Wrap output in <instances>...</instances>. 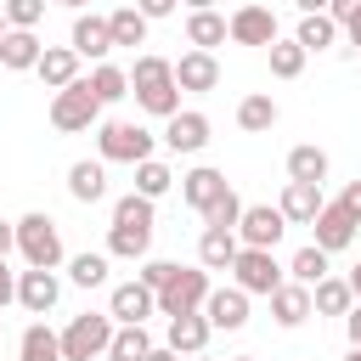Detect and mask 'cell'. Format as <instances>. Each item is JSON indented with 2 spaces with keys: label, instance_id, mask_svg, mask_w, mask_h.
<instances>
[{
  "label": "cell",
  "instance_id": "obj_1",
  "mask_svg": "<svg viewBox=\"0 0 361 361\" xmlns=\"http://www.w3.org/2000/svg\"><path fill=\"white\" fill-rule=\"evenodd\" d=\"M130 96L152 113V118H175L180 113V85H175V62L141 51L135 68H130Z\"/></svg>",
  "mask_w": 361,
  "mask_h": 361
},
{
  "label": "cell",
  "instance_id": "obj_2",
  "mask_svg": "<svg viewBox=\"0 0 361 361\" xmlns=\"http://www.w3.org/2000/svg\"><path fill=\"white\" fill-rule=\"evenodd\" d=\"M147 248H152V197L124 192V197L113 203L107 254H118V259H147Z\"/></svg>",
  "mask_w": 361,
  "mask_h": 361
},
{
  "label": "cell",
  "instance_id": "obj_3",
  "mask_svg": "<svg viewBox=\"0 0 361 361\" xmlns=\"http://www.w3.org/2000/svg\"><path fill=\"white\" fill-rule=\"evenodd\" d=\"M107 344H113V310H102V316L85 310L62 327V361H96V355H107Z\"/></svg>",
  "mask_w": 361,
  "mask_h": 361
},
{
  "label": "cell",
  "instance_id": "obj_4",
  "mask_svg": "<svg viewBox=\"0 0 361 361\" xmlns=\"http://www.w3.org/2000/svg\"><path fill=\"white\" fill-rule=\"evenodd\" d=\"M51 124H56L62 135H79V130L102 124V102H96V90H90V79H73L68 90L51 96Z\"/></svg>",
  "mask_w": 361,
  "mask_h": 361
},
{
  "label": "cell",
  "instance_id": "obj_5",
  "mask_svg": "<svg viewBox=\"0 0 361 361\" xmlns=\"http://www.w3.org/2000/svg\"><path fill=\"white\" fill-rule=\"evenodd\" d=\"M96 152H102V164H141V158H152V130L107 118V124H96Z\"/></svg>",
  "mask_w": 361,
  "mask_h": 361
},
{
  "label": "cell",
  "instance_id": "obj_6",
  "mask_svg": "<svg viewBox=\"0 0 361 361\" xmlns=\"http://www.w3.org/2000/svg\"><path fill=\"white\" fill-rule=\"evenodd\" d=\"M17 248H23V259L28 265H45V271H56L68 254H62V231H56V220L51 214H23L17 220Z\"/></svg>",
  "mask_w": 361,
  "mask_h": 361
},
{
  "label": "cell",
  "instance_id": "obj_7",
  "mask_svg": "<svg viewBox=\"0 0 361 361\" xmlns=\"http://www.w3.org/2000/svg\"><path fill=\"white\" fill-rule=\"evenodd\" d=\"M231 276H237V288H243V293H265V299H271V293L288 282L271 248H237V259H231Z\"/></svg>",
  "mask_w": 361,
  "mask_h": 361
},
{
  "label": "cell",
  "instance_id": "obj_8",
  "mask_svg": "<svg viewBox=\"0 0 361 361\" xmlns=\"http://www.w3.org/2000/svg\"><path fill=\"white\" fill-rule=\"evenodd\" d=\"M203 299H209V271L197 265H180L175 271V282L158 293V316H186V310H203Z\"/></svg>",
  "mask_w": 361,
  "mask_h": 361
},
{
  "label": "cell",
  "instance_id": "obj_9",
  "mask_svg": "<svg viewBox=\"0 0 361 361\" xmlns=\"http://www.w3.org/2000/svg\"><path fill=\"white\" fill-rule=\"evenodd\" d=\"M288 231V214L271 209V203H243V220H237V237L243 248H276Z\"/></svg>",
  "mask_w": 361,
  "mask_h": 361
},
{
  "label": "cell",
  "instance_id": "obj_10",
  "mask_svg": "<svg viewBox=\"0 0 361 361\" xmlns=\"http://www.w3.org/2000/svg\"><path fill=\"white\" fill-rule=\"evenodd\" d=\"M56 299H62V282H56V271H45V265H28V271L17 276V305H23V310L45 316V310H56Z\"/></svg>",
  "mask_w": 361,
  "mask_h": 361
},
{
  "label": "cell",
  "instance_id": "obj_11",
  "mask_svg": "<svg viewBox=\"0 0 361 361\" xmlns=\"http://www.w3.org/2000/svg\"><path fill=\"white\" fill-rule=\"evenodd\" d=\"M79 62H85V56H79L73 45H45V51H39V62H34V73H39V85H45V90H68L73 79H85V73H79Z\"/></svg>",
  "mask_w": 361,
  "mask_h": 361
},
{
  "label": "cell",
  "instance_id": "obj_12",
  "mask_svg": "<svg viewBox=\"0 0 361 361\" xmlns=\"http://www.w3.org/2000/svg\"><path fill=\"white\" fill-rule=\"evenodd\" d=\"M107 310H113V322H147V316H158V293L135 276V282H118L107 293Z\"/></svg>",
  "mask_w": 361,
  "mask_h": 361
},
{
  "label": "cell",
  "instance_id": "obj_13",
  "mask_svg": "<svg viewBox=\"0 0 361 361\" xmlns=\"http://www.w3.org/2000/svg\"><path fill=\"white\" fill-rule=\"evenodd\" d=\"M248 299H254V293H243V288H209L203 316L214 322V333H237V327L248 322Z\"/></svg>",
  "mask_w": 361,
  "mask_h": 361
},
{
  "label": "cell",
  "instance_id": "obj_14",
  "mask_svg": "<svg viewBox=\"0 0 361 361\" xmlns=\"http://www.w3.org/2000/svg\"><path fill=\"white\" fill-rule=\"evenodd\" d=\"M276 39V17H271V6H237L231 11V45H271Z\"/></svg>",
  "mask_w": 361,
  "mask_h": 361
},
{
  "label": "cell",
  "instance_id": "obj_15",
  "mask_svg": "<svg viewBox=\"0 0 361 361\" xmlns=\"http://www.w3.org/2000/svg\"><path fill=\"white\" fill-rule=\"evenodd\" d=\"M85 62H107V51H113V28H107V17H96V11H79L73 17V39H68Z\"/></svg>",
  "mask_w": 361,
  "mask_h": 361
},
{
  "label": "cell",
  "instance_id": "obj_16",
  "mask_svg": "<svg viewBox=\"0 0 361 361\" xmlns=\"http://www.w3.org/2000/svg\"><path fill=\"white\" fill-rule=\"evenodd\" d=\"M164 147L169 152H203L209 147V118L203 113H175V118H164Z\"/></svg>",
  "mask_w": 361,
  "mask_h": 361
},
{
  "label": "cell",
  "instance_id": "obj_17",
  "mask_svg": "<svg viewBox=\"0 0 361 361\" xmlns=\"http://www.w3.org/2000/svg\"><path fill=\"white\" fill-rule=\"evenodd\" d=\"M276 209L288 214V226H310V220L327 209V197H322V186H316V180H288Z\"/></svg>",
  "mask_w": 361,
  "mask_h": 361
},
{
  "label": "cell",
  "instance_id": "obj_18",
  "mask_svg": "<svg viewBox=\"0 0 361 361\" xmlns=\"http://www.w3.org/2000/svg\"><path fill=\"white\" fill-rule=\"evenodd\" d=\"M237 248H243V237H237L231 226H203V237H197V265H203V271H231Z\"/></svg>",
  "mask_w": 361,
  "mask_h": 361
},
{
  "label": "cell",
  "instance_id": "obj_19",
  "mask_svg": "<svg viewBox=\"0 0 361 361\" xmlns=\"http://www.w3.org/2000/svg\"><path fill=\"white\" fill-rule=\"evenodd\" d=\"M209 333H214V322L203 316V310H186V316H169V350L175 355H203V344H209Z\"/></svg>",
  "mask_w": 361,
  "mask_h": 361
},
{
  "label": "cell",
  "instance_id": "obj_20",
  "mask_svg": "<svg viewBox=\"0 0 361 361\" xmlns=\"http://www.w3.org/2000/svg\"><path fill=\"white\" fill-rule=\"evenodd\" d=\"M175 85H180V90H197V96L214 90V85H220V62H214V51H197V45H192V51L175 62Z\"/></svg>",
  "mask_w": 361,
  "mask_h": 361
},
{
  "label": "cell",
  "instance_id": "obj_21",
  "mask_svg": "<svg viewBox=\"0 0 361 361\" xmlns=\"http://www.w3.org/2000/svg\"><path fill=\"white\" fill-rule=\"evenodd\" d=\"M310 237H316V248H327V254H338V248H350L355 243V220L338 209V203H327L316 220H310Z\"/></svg>",
  "mask_w": 361,
  "mask_h": 361
},
{
  "label": "cell",
  "instance_id": "obj_22",
  "mask_svg": "<svg viewBox=\"0 0 361 361\" xmlns=\"http://www.w3.org/2000/svg\"><path fill=\"white\" fill-rule=\"evenodd\" d=\"M226 39H231V17H220L214 6L186 17V45H197V51H214V45H226Z\"/></svg>",
  "mask_w": 361,
  "mask_h": 361
},
{
  "label": "cell",
  "instance_id": "obj_23",
  "mask_svg": "<svg viewBox=\"0 0 361 361\" xmlns=\"http://www.w3.org/2000/svg\"><path fill=\"white\" fill-rule=\"evenodd\" d=\"M220 192H226V175H220V169H209V164H197V169H186V175H180V197H186L197 214H203Z\"/></svg>",
  "mask_w": 361,
  "mask_h": 361
},
{
  "label": "cell",
  "instance_id": "obj_24",
  "mask_svg": "<svg viewBox=\"0 0 361 361\" xmlns=\"http://www.w3.org/2000/svg\"><path fill=\"white\" fill-rule=\"evenodd\" d=\"M310 310H316V305H310V288H305V282H282V288L271 293V316H276V327H299Z\"/></svg>",
  "mask_w": 361,
  "mask_h": 361
},
{
  "label": "cell",
  "instance_id": "obj_25",
  "mask_svg": "<svg viewBox=\"0 0 361 361\" xmlns=\"http://www.w3.org/2000/svg\"><path fill=\"white\" fill-rule=\"evenodd\" d=\"M338 34H344V28H338L327 11H305V17H299V28H293V39H299L310 56H316V51H333V45H338Z\"/></svg>",
  "mask_w": 361,
  "mask_h": 361
},
{
  "label": "cell",
  "instance_id": "obj_26",
  "mask_svg": "<svg viewBox=\"0 0 361 361\" xmlns=\"http://www.w3.org/2000/svg\"><path fill=\"white\" fill-rule=\"evenodd\" d=\"M310 305H316V316H350V305H355L350 276H322V282L310 288Z\"/></svg>",
  "mask_w": 361,
  "mask_h": 361
},
{
  "label": "cell",
  "instance_id": "obj_27",
  "mask_svg": "<svg viewBox=\"0 0 361 361\" xmlns=\"http://www.w3.org/2000/svg\"><path fill=\"white\" fill-rule=\"evenodd\" d=\"M39 39H34V28H6V39H0V68H11V73H23V68H34L39 62Z\"/></svg>",
  "mask_w": 361,
  "mask_h": 361
},
{
  "label": "cell",
  "instance_id": "obj_28",
  "mask_svg": "<svg viewBox=\"0 0 361 361\" xmlns=\"http://www.w3.org/2000/svg\"><path fill=\"white\" fill-rule=\"evenodd\" d=\"M68 192H73L79 203H102V197H107V169L90 164V158H79V164L68 169Z\"/></svg>",
  "mask_w": 361,
  "mask_h": 361
},
{
  "label": "cell",
  "instance_id": "obj_29",
  "mask_svg": "<svg viewBox=\"0 0 361 361\" xmlns=\"http://www.w3.org/2000/svg\"><path fill=\"white\" fill-rule=\"evenodd\" d=\"M147 350H152L147 322H118V327H113V344H107V361H141Z\"/></svg>",
  "mask_w": 361,
  "mask_h": 361
},
{
  "label": "cell",
  "instance_id": "obj_30",
  "mask_svg": "<svg viewBox=\"0 0 361 361\" xmlns=\"http://www.w3.org/2000/svg\"><path fill=\"white\" fill-rule=\"evenodd\" d=\"M147 23H152V17H147L141 6H118V11L107 17V28H113V45H130V51H135V45H147Z\"/></svg>",
  "mask_w": 361,
  "mask_h": 361
},
{
  "label": "cell",
  "instance_id": "obj_31",
  "mask_svg": "<svg viewBox=\"0 0 361 361\" xmlns=\"http://www.w3.org/2000/svg\"><path fill=\"white\" fill-rule=\"evenodd\" d=\"M17 361H62V333H51L45 322H34L17 344Z\"/></svg>",
  "mask_w": 361,
  "mask_h": 361
},
{
  "label": "cell",
  "instance_id": "obj_32",
  "mask_svg": "<svg viewBox=\"0 0 361 361\" xmlns=\"http://www.w3.org/2000/svg\"><path fill=\"white\" fill-rule=\"evenodd\" d=\"M237 124H243L248 135H265V130L276 124V102H271L265 90H254V96H243V102H237Z\"/></svg>",
  "mask_w": 361,
  "mask_h": 361
},
{
  "label": "cell",
  "instance_id": "obj_33",
  "mask_svg": "<svg viewBox=\"0 0 361 361\" xmlns=\"http://www.w3.org/2000/svg\"><path fill=\"white\" fill-rule=\"evenodd\" d=\"M85 79H90V90H96V102H102V107H107V102H118V96H130V73H124V68H113V62H96Z\"/></svg>",
  "mask_w": 361,
  "mask_h": 361
},
{
  "label": "cell",
  "instance_id": "obj_34",
  "mask_svg": "<svg viewBox=\"0 0 361 361\" xmlns=\"http://www.w3.org/2000/svg\"><path fill=\"white\" fill-rule=\"evenodd\" d=\"M288 180H316V186H322V180H327V152L310 147V141L293 147V152H288Z\"/></svg>",
  "mask_w": 361,
  "mask_h": 361
},
{
  "label": "cell",
  "instance_id": "obj_35",
  "mask_svg": "<svg viewBox=\"0 0 361 361\" xmlns=\"http://www.w3.org/2000/svg\"><path fill=\"white\" fill-rule=\"evenodd\" d=\"M327 259H333L327 248H316V243H305V248H299V254L288 259V276H293V282H305V288H316V282L327 276Z\"/></svg>",
  "mask_w": 361,
  "mask_h": 361
},
{
  "label": "cell",
  "instance_id": "obj_36",
  "mask_svg": "<svg viewBox=\"0 0 361 361\" xmlns=\"http://www.w3.org/2000/svg\"><path fill=\"white\" fill-rule=\"evenodd\" d=\"M265 51H271V73H276V79H299V73H305V56H310V51H305L299 39H271Z\"/></svg>",
  "mask_w": 361,
  "mask_h": 361
},
{
  "label": "cell",
  "instance_id": "obj_37",
  "mask_svg": "<svg viewBox=\"0 0 361 361\" xmlns=\"http://www.w3.org/2000/svg\"><path fill=\"white\" fill-rule=\"evenodd\" d=\"M169 186H175V169H169L164 158H141V164H135V192H141V197H164Z\"/></svg>",
  "mask_w": 361,
  "mask_h": 361
},
{
  "label": "cell",
  "instance_id": "obj_38",
  "mask_svg": "<svg viewBox=\"0 0 361 361\" xmlns=\"http://www.w3.org/2000/svg\"><path fill=\"white\" fill-rule=\"evenodd\" d=\"M68 276H73L79 288H102V282H107V254H73V259H68Z\"/></svg>",
  "mask_w": 361,
  "mask_h": 361
},
{
  "label": "cell",
  "instance_id": "obj_39",
  "mask_svg": "<svg viewBox=\"0 0 361 361\" xmlns=\"http://www.w3.org/2000/svg\"><path fill=\"white\" fill-rule=\"evenodd\" d=\"M237 220H243V197L226 186V192H220V197L203 209V226H231V231H237Z\"/></svg>",
  "mask_w": 361,
  "mask_h": 361
},
{
  "label": "cell",
  "instance_id": "obj_40",
  "mask_svg": "<svg viewBox=\"0 0 361 361\" xmlns=\"http://www.w3.org/2000/svg\"><path fill=\"white\" fill-rule=\"evenodd\" d=\"M0 11H6L11 28H34L45 17V0H0Z\"/></svg>",
  "mask_w": 361,
  "mask_h": 361
},
{
  "label": "cell",
  "instance_id": "obj_41",
  "mask_svg": "<svg viewBox=\"0 0 361 361\" xmlns=\"http://www.w3.org/2000/svg\"><path fill=\"white\" fill-rule=\"evenodd\" d=\"M175 271H180L175 259H141V282H147L152 293H164V288L175 282Z\"/></svg>",
  "mask_w": 361,
  "mask_h": 361
},
{
  "label": "cell",
  "instance_id": "obj_42",
  "mask_svg": "<svg viewBox=\"0 0 361 361\" xmlns=\"http://www.w3.org/2000/svg\"><path fill=\"white\" fill-rule=\"evenodd\" d=\"M338 209H344V214H350V220L361 226V180H350V186L338 192Z\"/></svg>",
  "mask_w": 361,
  "mask_h": 361
},
{
  "label": "cell",
  "instance_id": "obj_43",
  "mask_svg": "<svg viewBox=\"0 0 361 361\" xmlns=\"http://www.w3.org/2000/svg\"><path fill=\"white\" fill-rule=\"evenodd\" d=\"M17 299V271H6V259H0V310Z\"/></svg>",
  "mask_w": 361,
  "mask_h": 361
},
{
  "label": "cell",
  "instance_id": "obj_44",
  "mask_svg": "<svg viewBox=\"0 0 361 361\" xmlns=\"http://www.w3.org/2000/svg\"><path fill=\"white\" fill-rule=\"evenodd\" d=\"M355 6H361V0H327V17L344 28V17H355Z\"/></svg>",
  "mask_w": 361,
  "mask_h": 361
},
{
  "label": "cell",
  "instance_id": "obj_45",
  "mask_svg": "<svg viewBox=\"0 0 361 361\" xmlns=\"http://www.w3.org/2000/svg\"><path fill=\"white\" fill-rule=\"evenodd\" d=\"M135 6H141V11H147V17H169V11H175V6H180V0H135Z\"/></svg>",
  "mask_w": 361,
  "mask_h": 361
},
{
  "label": "cell",
  "instance_id": "obj_46",
  "mask_svg": "<svg viewBox=\"0 0 361 361\" xmlns=\"http://www.w3.org/2000/svg\"><path fill=\"white\" fill-rule=\"evenodd\" d=\"M344 333H350V344H361V299L350 305V316H344Z\"/></svg>",
  "mask_w": 361,
  "mask_h": 361
},
{
  "label": "cell",
  "instance_id": "obj_47",
  "mask_svg": "<svg viewBox=\"0 0 361 361\" xmlns=\"http://www.w3.org/2000/svg\"><path fill=\"white\" fill-rule=\"evenodd\" d=\"M11 248H17V226H11V220H0V259H6Z\"/></svg>",
  "mask_w": 361,
  "mask_h": 361
},
{
  "label": "cell",
  "instance_id": "obj_48",
  "mask_svg": "<svg viewBox=\"0 0 361 361\" xmlns=\"http://www.w3.org/2000/svg\"><path fill=\"white\" fill-rule=\"evenodd\" d=\"M344 39L361 51V6H355V17H344Z\"/></svg>",
  "mask_w": 361,
  "mask_h": 361
},
{
  "label": "cell",
  "instance_id": "obj_49",
  "mask_svg": "<svg viewBox=\"0 0 361 361\" xmlns=\"http://www.w3.org/2000/svg\"><path fill=\"white\" fill-rule=\"evenodd\" d=\"M141 361H180V355H175V350H169V344H152V350H147V355H141Z\"/></svg>",
  "mask_w": 361,
  "mask_h": 361
},
{
  "label": "cell",
  "instance_id": "obj_50",
  "mask_svg": "<svg viewBox=\"0 0 361 361\" xmlns=\"http://www.w3.org/2000/svg\"><path fill=\"white\" fill-rule=\"evenodd\" d=\"M293 6H299V17L305 11H327V0H293Z\"/></svg>",
  "mask_w": 361,
  "mask_h": 361
},
{
  "label": "cell",
  "instance_id": "obj_51",
  "mask_svg": "<svg viewBox=\"0 0 361 361\" xmlns=\"http://www.w3.org/2000/svg\"><path fill=\"white\" fill-rule=\"evenodd\" d=\"M350 288H355V299H361V259H355V271H350Z\"/></svg>",
  "mask_w": 361,
  "mask_h": 361
},
{
  "label": "cell",
  "instance_id": "obj_52",
  "mask_svg": "<svg viewBox=\"0 0 361 361\" xmlns=\"http://www.w3.org/2000/svg\"><path fill=\"white\" fill-rule=\"evenodd\" d=\"M186 6H192V11H209V6H214V0H186Z\"/></svg>",
  "mask_w": 361,
  "mask_h": 361
},
{
  "label": "cell",
  "instance_id": "obj_53",
  "mask_svg": "<svg viewBox=\"0 0 361 361\" xmlns=\"http://www.w3.org/2000/svg\"><path fill=\"white\" fill-rule=\"evenodd\" d=\"M56 6H73V11H85V6H90V0H56Z\"/></svg>",
  "mask_w": 361,
  "mask_h": 361
},
{
  "label": "cell",
  "instance_id": "obj_54",
  "mask_svg": "<svg viewBox=\"0 0 361 361\" xmlns=\"http://www.w3.org/2000/svg\"><path fill=\"white\" fill-rule=\"evenodd\" d=\"M344 361H361V344H350V355H344Z\"/></svg>",
  "mask_w": 361,
  "mask_h": 361
},
{
  "label": "cell",
  "instance_id": "obj_55",
  "mask_svg": "<svg viewBox=\"0 0 361 361\" xmlns=\"http://www.w3.org/2000/svg\"><path fill=\"white\" fill-rule=\"evenodd\" d=\"M6 28H11V23H6V11H0V39H6Z\"/></svg>",
  "mask_w": 361,
  "mask_h": 361
},
{
  "label": "cell",
  "instance_id": "obj_56",
  "mask_svg": "<svg viewBox=\"0 0 361 361\" xmlns=\"http://www.w3.org/2000/svg\"><path fill=\"white\" fill-rule=\"evenodd\" d=\"M237 361H254V355H237Z\"/></svg>",
  "mask_w": 361,
  "mask_h": 361
},
{
  "label": "cell",
  "instance_id": "obj_57",
  "mask_svg": "<svg viewBox=\"0 0 361 361\" xmlns=\"http://www.w3.org/2000/svg\"><path fill=\"white\" fill-rule=\"evenodd\" d=\"M237 6H254V0H237Z\"/></svg>",
  "mask_w": 361,
  "mask_h": 361
},
{
  "label": "cell",
  "instance_id": "obj_58",
  "mask_svg": "<svg viewBox=\"0 0 361 361\" xmlns=\"http://www.w3.org/2000/svg\"><path fill=\"white\" fill-rule=\"evenodd\" d=\"M192 361H203V355H192Z\"/></svg>",
  "mask_w": 361,
  "mask_h": 361
},
{
  "label": "cell",
  "instance_id": "obj_59",
  "mask_svg": "<svg viewBox=\"0 0 361 361\" xmlns=\"http://www.w3.org/2000/svg\"><path fill=\"white\" fill-rule=\"evenodd\" d=\"M0 333H6V327H0Z\"/></svg>",
  "mask_w": 361,
  "mask_h": 361
}]
</instances>
